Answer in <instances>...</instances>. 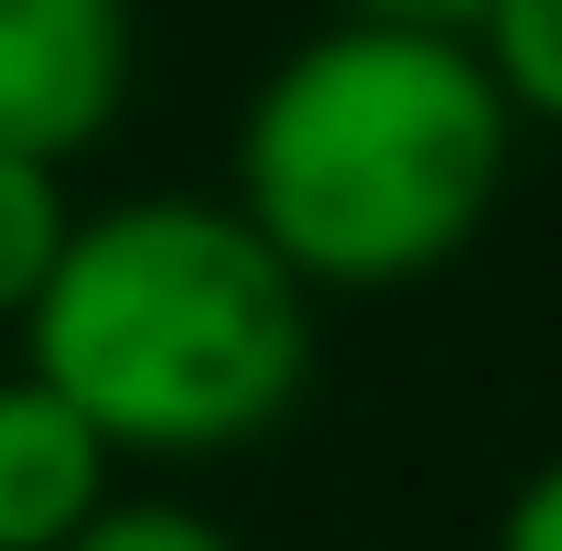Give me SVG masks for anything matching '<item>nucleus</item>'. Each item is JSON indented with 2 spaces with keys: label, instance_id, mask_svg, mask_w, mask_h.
I'll return each mask as SVG.
<instances>
[{
  "label": "nucleus",
  "instance_id": "1",
  "mask_svg": "<svg viewBox=\"0 0 562 551\" xmlns=\"http://www.w3.org/2000/svg\"><path fill=\"white\" fill-rule=\"evenodd\" d=\"M519 120L465 33L336 22L238 109V216L303 292H401L465 260Z\"/></svg>",
  "mask_w": 562,
  "mask_h": 551
},
{
  "label": "nucleus",
  "instance_id": "2",
  "mask_svg": "<svg viewBox=\"0 0 562 551\" xmlns=\"http://www.w3.org/2000/svg\"><path fill=\"white\" fill-rule=\"evenodd\" d=\"M22 368L109 454H238L292 421L314 379V292L249 238L238 206L131 195L76 216Z\"/></svg>",
  "mask_w": 562,
  "mask_h": 551
},
{
  "label": "nucleus",
  "instance_id": "3",
  "mask_svg": "<svg viewBox=\"0 0 562 551\" xmlns=\"http://www.w3.org/2000/svg\"><path fill=\"white\" fill-rule=\"evenodd\" d=\"M131 98V0H0V162H55Z\"/></svg>",
  "mask_w": 562,
  "mask_h": 551
},
{
  "label": "nucleus",
  "instance_id": "4",
  "mask_svg": "<svg viewBox=\"0 0 562 551\" xmlns=\"http://www.w3.org/2000/svg\"><path fill=\"white\" fill-rule=\"evenodd\" d=\"M109 443L33 379H0V551H66L98 508H109Z\"/></svg>",
  "mask_w": 562,
  "mask_h": 551
},
{
  "label": "nucleus",
  "instance_id": "5",
  "mask_svg": "<svg viewBox=\"0 0 562 551\" xmlns=\"http://www.w3.org/2000/svg\"><path fill=\"white\" fill-rule=\"evenodd\" d=\"M465 55L487 66L508 120L562 131V0H487V11L465 22Z\"/></svg>",
  "mask_w": 562,
  "mask_h": 551
},
{
  "label": "nucleus",
  "instance_id": "6",
  "mask_svg": "<svg viewBox=\"0 0 562 551\" xmlns=\"http://www.w3.org/2000/svg\"><path fill=\"white\" fill-rule=\"evenodd\" d=\"M66 238H76L66 173H55V162H0V325H22V314L44 303Z\"/></svg>",
  "mask_w": 562,
  "mask_h": 551
},
{
  "label": "nucleus",
  "instance_id": "7",
  "mask_svg": "<svg viewBox=\"0 0 562 551\" xmlns=\"http://www.w3.org/2000/svg\"><path fill=\"white\" fill-rule=\"evenodd\" d=\"M66 551H238L216 530L206 508H184V497H109Z\"/></svg>",
  "mask_w": 562,
  "mask_h": 551
},
{
  "label": "nucleus",
  "instance_id": "8",
  "mask_svg": "<svg viewBox=\"0 0 562 551\" xmlns=\"http://www.w3.org/2000/svg\"><path fill=\"white\" fill-rule=\"evenodd\" d=\"M487 551H562V454L552 465H530V476L508 486V508H497V541Z\"/></svg>",
  "mask_w": 562,
  "mask_h": 551
},
{
  "label": "nucleus",
  "instance_id": "9",
  "mask_svg": "<svg viewBox=\"0 0 562 551\" xmlns=\"http://www.w3.org/2000/svg\"><path fill=\"white\" fill-rule=\"evenodd\" d=\"M347 22H401V33H465L487 0H336Z\"/></svg>",
  "mask_w": 562,
  "mask_h": 551
}]
</instances>
